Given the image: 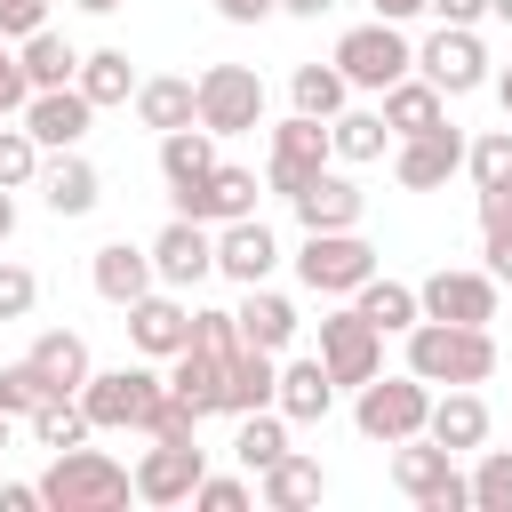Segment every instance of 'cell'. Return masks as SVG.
<instances>
[{
  "label": "cell",
  "instance_id": "cell-44",
  "mask_svg": "<svg viewBox=\"0 0 512 512\" xmlns=\"http://www.w3.org/2000/svg\"><path fill=\"white\" fill-rule=\"evenodd\" d=\"M40 400H56V392H48V376H40L32 360H8V368H0V416H16V424H24Z\"/></svg>",
  "mask_w": 512,
  "mask_h": 512
},
{
  "label": "cell",
  "instance_id": "cell-14",
  "mask_svg": "<svg viewBox=\"0 0 512 512\" xmlns=\"http://www.w3.org/2000/svg\"><path fill=\"white\" fill-rule=\"evenodd\" d=\"M152 272H160V288H200V280L216 272V224L168 216V224L152 232Z\"/></svg>",
  "mask_w": 512,
  "mask_h": 512
},
{
  "label": "cell",
  "instance_id": "cell-23",
  "mask_svg": "<svg viewBox=\"0 0 512 512\" xmlns=\"http://www.w3.org/2000/svg\"><path fill=\"white\" fill-rule=\"evenodd\" d=\"M440 448H456V456H480L488 448V432H496V416H488V400H480V384H448V392H432V424H424Z\"/></svg>",
  "mask_w": 512,
  "mask_h": 512
},
{
  "label": "cell",
  "instance_id": "cell-42",
  "mask_svg": "<svg viewBox=\"0 0 512 512\" xmlns=\"http://www.w3.org/2000/svg\"><path fill=\"white\" fill-rule=\"evenodd\" d=\"M480 264L512 280V192H480Z\"/></svg>",
  "mask_w": 512,
  "mask_h": 512
},
{
  "label": "cell",
  "instance_id": "cell-28",
  "mask_svg": "<svg viewBox=\"0 0 512 512\" xmlns=\"http://www.w3.org/2000/svg\"><path fill=\"white\" fill-rule=\"evenodd\" d=\"M232 312H240V336H248V344H264V352H288V344H296V328H304V312H296L280 288H264V280H256V288H240V304H232Z\"/></svg>",
  "mask_w": 512,
  "mask_h": 512
},
{
  "label": "cell",
  "instance_id": "cell-41",
  "mask_svg": "<svg viewBox=\"0 0 512 512\" xmlns=\"http://www.w3.org/2000/svg\"><path fill=\"white\" fill-rule=\"evenodd\" d=\"M40 160H48L40 136H32L24 120H0V184H8V192H32V184H40Z\"/></svg>",
  "mask_w": 512,
  "mask_h": 512
},
{
  "label": "cell",
  "instance_id": "cell-43",
  "mask_svg": "<svg viewBox=\"0 0 512 512\" xmlns=\"http://www.w3.org/2000/svg\"><path fill=\"white\" fill-rule=\"evenodd\" d=\"M472 512H512V448H480V464H472Z\"/></svg>",
  "mask_w": 512,
  "mask_h": 512
},
{
  "label": "cell",
  "instance_id": "cell-19",
  "mask_svg": "<svg viewBox=\"0 0 512 512\" xmlns=\"http://www.w3.org/2000/svg\"><path fill=\"white\" fill-rule=\"evenodd\" d=\"M32 192H40L48 216L72 224V216H88V208L104 200V176H96V160L72 144V152H48V160H40V184H32Z\"/></svg>",
  "mask_w": 512,
  "mask_h": 512
},
{
  "label": "cell",
  "instance_id": "cell-47",
  "mask_svg": "<svg viewBox=\"0 0 512 512\" xmlns=\"http://www.w3.org/2000/svg\"><path fill=\"white\" fill-rule=\"evenodd\" d=\"M192 344H208V352L224 360L232 344H248V336H240V312H224V304H200V312H192Z\"/></svg>",
  "mask_w": 512,
  "mask_h": 512
},
{
  "label": "cell",
  "instance_id": "cell-4",
  "mask_svg": "<svg viewBox=\"0 0 512 512\" xmlns=\"http://www.w3.org/2000/svg\"><path fill=\"white\" fill-rule=\"evenodd\" d=\"M392 488H400L416 512H472V472H464L456 448H440L432 432H416V440L392 448Z\"/></svg>",
  "mask_w": 512,
  "mask_h": 512
},
{
  "label": "cell",
  "instance_id": "cell-3",
  "mask_svg": "<svg viewBox=\"0 0 512 512\" xmlns=\"http://www.w3.org/2000/svg\"><path fill=\"white\" fill-rule=\"evenodd\" d=\"M352 424H360V440H376V448H400V440H416L424 424H432V384L416 376V368H376L360 392H352Z\"/></svg>",
  "mask_w": 512,
  "mask_h": 512
},
{
  "label": "cell",
  "instance_id": "cell-17",
  "mask_svg": "<svg viewBox=\"0 0 512 512\" xmlns=\"http://www.w3.org/2000/svg\"><path fill=\"white\" fill-rule=\"evenodd\" d=\"M128 344H136L144 360H176V352L192 344V304H184V288H144V296L128 304Z\"/></svg>",
  "mask_w": 512,
  "mask_h": 512
},
{
  "label": "cell",
  "instance_id": "cell-55",
  "mask_svg": "<svg viewBox=\"0 0 512 512\" xmlns=\"http://www.w3.org/2000/svg\"><path fill=\"white\" fill-rule=\"evenodd\" d=\"M8 240H16V192L0 184V248H8Z\"/></svg>",
  "mask_w": 512,
  "mask_h": 512
},
{
  "label": "cell",
  "instance_id": "cell-60",
  "mask_svg": "<svg viewBox=\"0 0 512 512\" xmlns=\"http://www.w3.org/2000/svg\"><path fill=\"white\" fill-rule=\"evenodd\" d=\"M0 120H8V112H0Z\"/></svg>",
  "mask_w": 512,
  "mask_h": 512
},
{
  "label": "cell",
  "instance_id": "cell-53",
  "mask_svg": "<svg viewBox=\"0 0 512 512\" xmlns=\"http://www.w3.org/2000/svg\"><path fill=\"white\" fill-rule=\"evenodd\" d=\"M384 24H408V16H432V0H368Z\"/></svg>",
  "mask_w": 512,
  "mask_h": 512
},
{
  "label": "cell",
  "instance_id": "cell-20",
  "mask_svg": "<svg viewBox=\"0 0 512 512\" xmlns=\"http://www.w3.org/2000/svg\"><path fill=\"white\" fill-rule=\"evenodd\" d=\"M288 208H296V224H304V232H352V224H360V208H368V192L344 176V160H328V168H320Z\"/></svg>",
  "mask_w": 512,
  "mask_h": 512
},
{
  "label": "cell",
  "instance_id": "cell-11",
  "mask_svg": "<svg viewBox=\"0 0 512 512\" xmlns=\"http://www.w3.org/2000/svg\"><path fill=\"white\" fill-rule=\"evenodd\" d=\"M320 360H328V376H336L344 392H360V384L384 368V328H376L360 304H336V312L320 320Z\"/></svg>",
  "mask_w": 512,
  "mask_h": 512
},
{
  "label": "cell",
  "instance_id": "cell-50",
  "mask_svg": "<svg viewBox=\"0 0 512 512\" xmlns=\"http://www.w3.org/2000/svg\"><path fill=\"white\" fill-rule=\"evenodd\" d=\"M224 24H264V16H280V0H208Z\"/></svg>",
  "mask_w": 512,
  "mask_h": 512
},
{
  "label": "cell",
  "instance_id": "cell-25",
  "mask_svg": "<svg viewBox=\"0 0 512 512\" xmlns=\"http://www.w3.org/2000/svg\"><path fill=\"white\" fill-rule=\"evenodd\" d=\"M320 496H328V472H320V456H304V448H288L280 464L256 472V504H264V512H312Z\"/></svg>",
  "mask_w": 512,
  "mask_h": 512
},
{
  "label": "cell",
  "instance_id": "cell-9",
  "mask_svg": "<svg viewBox=\"0 0 512 512\" xmlns=\"http://www.w3.org/2000/svg\"><path fill=\"white\" fill-rule=\"evenodd\" d=\"M368 272H376V248L360 240V224L352 232H304V248H296V280L312 296H352Z\"/></svg>",
  "mask_w": 512,
  "mask_h": 512
},
{
  "label": "cell",
  "instance_id": "cell-33",
  "mask_svg": "<svg viewBox=\"0 0 512 512\" xmlns=\"http://www.w3.org/2000/svg\"><path fill=\"white\" fill-rule=\"evenodd\" d=\"M352 304H360V312H368L384 336H408V328L424 320V296H416L408 280H384V272H368V280L352 288Z\"/></svg>",
  "mask_w": 512,
  "mask_h": 512
},
{
  "label": "cell",
  "instance_id": "cell-54",
  "mask_svg": "<svg viewBox=\"0 0 512 512\" xmlns=\"http://www.w3.org/2000/svg\"><path fill=\"white\" fill-rule=\"evenodd\" d=\"M336 0H280V16H296V24H320Z\"/></svg>",
  "mask_w": 512,
  "mask_h": 512
},
{
  "label": "cell",
  "instance_id": "cell-2",
  "mask_svg": "<svg viewBox=\"0 0 512 512\" xmlns=\"http://www.w3.org/2000/svg\"><path fill=\"white\" fill-rule=\"evenodd\" d=\"M408 368L448 392V384H488L496 376V336L488 328H464V320H416L408 328Z\"/></svg>",
  "mask_w": 512,
  "mask_h": 512
},
{
  "label": "cell",
  "instance_id": "cell-6",
  "mask_svg": "<svg viewBox=\"0 0 512 512\" xmlns=\"http://www.w3.org/2000/svg\"><path fill=\"white\" fill-rule=\"evenodd\" d=\"M336 72H344L360 96H384L392 80L416 72V40H408L400 24H384V16H368V24H352V32L336 40Z\"/></svg>",
  "mask_w": 512,
  "mask_h": 512
},
{
  "label": "cell",
  "instance_id": "cell-49",
  "mask_svg": "<svg viewBox=\"0 0 512 512\" xmlns=\"http://www.w3.org/2000/svg\"><path fill=\"white\" fill-rule=\"evenodd\" d=\"M24 104H32V80H24V56H8V48H0V112L16 120Z\"/></svg>",
  "mask_w": 512,
  "mask_h": 512
},
{
  "label": "cell",
  "instance_id": "cell-27",
  "mask_svg": "<svg viewBox=\"0 0 512 512\" xmlns=\"http://www.w3.org/2000/svg\"><path fill=\"white\" fill-rule=\"evenodd\" d=\"M376 112H384V128H392V144L400 136H424V128H448V96L424 80V72H408V80H392L384 96H376Z\"/></svg>",
  "mask_w": 512,
  "mask_h": 512
},
{
  "label": "cell",
  "instance_id": "cell-34",
  "mask_svg": "<svg viewBox=\"0 0 512 512\" xmlns=\"http://www.w3.org/2000/svg\"><path fill=\"white\" fill-rule=\"evenodd\" d=\"M80 88H88V104L96 112H112V104H136V64H128V48H88L80 56Z\"/></svg>",
  "mask_w": 512,
  "mask_h": 512
},
{
  "label": "cell",
  "instance_id": "cell-57",
  "mask_svg": "<svg viewBox=\"0 0 512 512\" xmlns=\"http://www.w3.org/2000/svg\"><path fill=\"white\" fill-rule=\"evenodd\" d=\"M496 104H504V120H512V64L496 72Z\"/></svg>",
  "mask_w": 512,
  "mask_h": 512
},
{
  "label": "cell",
  "instance_id": "cell-36",
  "mask_svg": "<svg viewBox=\"0 0 512 512\" xmlns=\"http://www.w3.org/2000/svg\"><path fill=\"white\" fill-rule=\"evenodd\" d=\"M232 456H240L248 480H256L264 464H280V456H288V416H280V408H248L240 432H232Z\"/></svg>",
  "mask_w": 512,
  "mask_h": 512
},
{
  "label": "cell",
  "instance_id": "cell-5",
  "mask_svg": "<svg viewBox=\"0 0 512 512\" xmlns=\"http://www.w3.org/2000/svg\"><path fill=\"white\" fill-rule=\"evenodd\" d=\"M168 400V376L160 368H96L88 384H80V408H88V424L96 432H152V408Z\"/></svg>",
  "mask_w": 512,
  "mask_h": 512
},
{
  "label": "cell",
  "instance_id": "cell-8",
  "mask_svg": "<svg viewBox=\"0 0 512 512\" xmlns=\"http://www.w3.org/2000/svg\"><path fill=\"white\" fill-rule=\"evenodd\" d=\"M336 160V144H328V120H312V112H288L280 128H272V160H264V192H280V200H296L320 168Z\"/></svg>",
  "mask_w": 512,
  "mask_h": 512
},
{
  "label": "cell",
  "instance_id": "cell-39",
  "mask_svg": "<svg viewBox=\"0 0 512 512\" xmlns=\"http://www.w3.org/2000/svg\"><path fill=\"white\" fill-rule=\"evenodd\" d=\"M24 424H32V440H40L48 456H56V448H80V440L96 432V424H88V408H80V392H56V400H40Z\"/></svg>",
  "mask_w": 512,
  "mask_h": 512
},
{
  "label": "cell",
  "instance_id": "cell-31",
  "mask_svg": "<svg viewBox=\"0 0 512 512\" xmlns=\"http://www.w3.org/2000/svg\"><path fill=\"white\" fill-rule=\"evenodd\" d=\"M168 392H176L184 408H200V416H224V360H216L208 344H184V352L168 360Z\"/></svg>",
  "mask_w": 512,
  "mask_h": 512
},
{
  "label": "cell",
  "instance_id": "cell-21",
  "mask_svg": "<svg viewBox=\"0 0 512 512\" xmlns=\"http://www.w3.org/2000/svg\"><path fill=\"white\" fill-rule=\"evenodd\" d=\"M272 264H280V240H272L264 216H232V224H216V272H224L232 288L272 280Z\"/></svg>",
  "mask_w": 512,
  "mask_h": 512
},
{
  "label": "cell",
  "instance_id": "cell-59",
  "mask_svg": "<svg viewBox=\"0 0 512 512\" xmlns=\"http://www.w3.org/2000/svg\"><path fill=\"white\" fill-rule=\"evenodd\" d=\"M8 424H16V416H0V448H8Z\"/></svg>",
  "mask_w": 512,
  "mask_h": 512
},
{
  "label": "cell",
  "instance_id": "cell-32",
  "mask_svg": "<svg viewBox=\"0 0 512 512\" xmlns=\"http://www.w3.org/2000/svg\"><path fill=\"white\" fill-rule=\"evenodd\" d=\"M328 144H336V160H344V168H368V160H384V152H392V128H384V112H376V104H344V112L328 120Z\"/></svg>",
  "mask_w": 512,
  "mask_h": 512
},
{
  "label": "cell",
  "instance_id": "cell-16",
  "mask_svg": "<svg viewBox=\"0 0 512 512\" xmlns=\"http://www.w3.org/2000/svg\"><path fill=\"white\" fill-rule=\"evenodd\" d=\"M176 216H200V224H232V216H256V168H232L216 160L200 184H168Z\"/></svg>",
  "mask_w": 512,
  "mask_h": 512
},
{
  "label": "cell",
  "instance_id": "cell-24",
  "mask_svg": "<svg viewBox=\"0 0 512 512\" xmlns=\"http://www.w3.org/2000/svg\"><path fill=\"white\" fill-rule=\"evenodd\" d=\"M88 288L104 296V304H136L144 288H160V272H152V248H136V240H104L96 256H88Z\"/></svg>",
  "mask_w": 512,
  "mask_h": 512
},
{
  "label": "cell",
  "instance_id": "cell-29",
  "mask_svg": "<svg viewBox=\"0 0 512 512\" xmlns=\"http://www.w3.org/2000/svg\"><path fill=\"white\" fill-rule=\"evenodd\" d=\"M136 120H144L152 136L192 128V120H200V80H184V72H152V80L136 88Z\"/></svg>",
  "mask_w": 512,
  "mask_h": 512
},
{
  "label": "cell",
  "instance_id": "cell-22",
  "mask_svg": "<svg viewBox=\"0 0 512 512\" xmlns=\"http://www.w3.org/2000/svg\"><path fill=\"white\" fill-rule=\"evenodd\" d=\"M336 376H328V360L312 352V360H296V352H280V392H272V408L288 416V424H328V408H336Z\"/></svg>",
  "mask_w": 512,
  "mask_h": 512
},
{
  "label": "cell",
  "instance_id": "cell-37",
  "mask_svg": "<svg viewBox=\"0 0 512 512\" xmlns=\"http://www.w3.org/2000/svg\"><path fill=\"white\" fill-rule=\"evenodd\" d=\"M208 168H216V128L192 120V128H168V136H160V176H168V184H200Z\"/></svg>",
  "mask_w": 512,
  "mask_h": 512
},
{
  "label": "cell",
  "instance_id": "cell-10",
  "mask_svg": "<svg viewBox=\"0 0 512 512\" xmlns=\"http://www.w3.org/2000/svg\"><path fill=\"white\" fill-rule=\"evenodd\" d=\"M416 296H424V320H464V328H488L496 320V296H504V280L480 264H440V272H424L416 280Z\"/></svg>",
  "mask_w": 512,
  "mask_h": 512
},
{
  "label": "cell",
  "instance_id": "cell-46",
  "mask_svg": "<svg viewBox=\"0 0 512 512\" xmlns=\"http://www.w3.org/2000/svg\"><path fill=\"white\" fill-rule=\"evenodd\" d=\"M32 304H40V272L16 264V256H0V320H24Z\"/></svg>",
  "mask_w": 512,
  "mask_h": 512
},
{
  "label": "cell",
  "instance_id": "cell-52",
  "mask_svg": "<svg viewBox=\"0 0 512 512\" xmlns=\"http://www.w3.org/2000/svg\"><path fill=\"white\" fill-rule=\"evenodd\" d=\"M432 16H440V24H480L488 0H432Z\"/></svg>",
  "mask_w": 512,
  "mask_h": 512
},
{
  "label": "cell",
  "instance_id": "cell-15",
  "mask_svg": "<svg viewBox=\"0 0 512 512\" xmlns=\"http://www.w3.org/2000/svg\"><path fill=\"white\" fill-rule=\"evenodd\" d=\"M16 120L40 136V152H72V144H88L96 104H88V88H80V80H64V88H32V104H24Z\"/></svg>",
  "mask_w": 512,
  "mask_h": 512
},
{
  "label": "cell",
  "instance_id": "cell-30",
  "mask_svg": "<svg viewBox=\"0 0 512 512\" xmlns=\"http://www.w3.org/2000/svg\"><path fill=\"white\" fill-rule=\"evenodd\" d=\"M24 360L48 376V392H80V384L96 376V360H88V336H80V328H40Z\"/></svg>",
  "mask_w": 512,
  "mask_h": 512
},
{
  "label": "cell",
  "instance_id": "cell-35",
  "mask_svg": "<svg viewBox=\"0 0 512 512\" xmlns=\"http://www.w3.org/2000/svg\"><path fill=\"white\" fill-rule=\"evenodd\" d=\"M288 104L312 112V120H336V112L352 104V80L336 72V56H328V64H296V72H288Z\"/></svg>",
  "mask_w": 512,
  "mask_h": 512
},
{
  "label": "cell",
  "instance_id": "cell-12",
  "mask_svg": "<svg viewBox=\"0 0 512 512\" xmlns=\"http://www.w3.org/2000/svg\"><path fill=\"white\" fill-rule=\"evenodd\" d=\"M200 128H216V136L264 128V80H256V64H208L200 72Z\"/></svg>",
  "mask_w": 512,
  "mask_h": 512
},
{
  "label": "cell",
  "instance_id": "cell-48",
  "mask_svg": "<svg viewBox=\"0 0 512 512\" xmlns=\"http://www.w3.org/2000/svg\"><path fill=\"white\" fill-rule=\"evenodd\" d=\"M48 24V0H0V40H32Z\"/></svg>",
  "mask_w": 512,
  "mask_h": 512
},
{
  "label": "cell",
  "instance_id": "cell-40",
  "mask_svg": "<svg viewBox=\"0 0 512 512\" xmlns=\"http://www.w3.org/2000/svg\"><path fill=\"white\" fill-rule=\"evenodd\" d=\"M464 176H472V192H512V120L464 144Z\"/></svg>",
  "mask_w": 512,
  "mask_h": 512
},
{
  "label": "cell",
  "instance_id": "cell-18",
  "mask_svg": "<svg viewBox=\"0 0 512 512\" xmlns=\"http://www.w3.org/2000/svg\"><path fill=\"white\" fill-rule=\"evenodd\" d=\"M456 168H464V136H456V120L392 144V184H400V192H440Z\"/></svg>",
  "mask_w": 512,
  "mask_h": 512
},
{
  "label": "cell",
  "instance_id": "cell-51",
  "mask_svg": "<svg viewBox=\"0 0 512 512\" xmlns=\"http://www.w3.org/2000/svg\"><path fill=\"white\" fill-rule=\"evenodd\" d=\"M40 504V480H0V512H32Z\"/></svg>",
  "mask_w": 512,
  "mask_h": 512
},
{
  "label": "cell",
  "instance_id": "cell-1",
  "mask_svg": "<svg viewBox=\"0 0 512 512\" xmlns=\"http://www.w3.org/2000/svg\"><path fill=\"white\" fill-rule=\"evenodd\" d=\"M136 496V464L104 456V448H56L48 472H40V504L48 512H120Z\"/></svg>",
  "mask_w": 512,
  "mask_h": 512
},
{
  "label": "cell",
  "instance_id": "cell-45",
  "mask_svg": "<svg viewBox=\"0 0 512 512\" xmlns=\"http://www.w3.org/2000/svg\"><path fill=\"white\" fill-rule=\"evenodd\" d=\"M192 504H200V512H248V504H256V480H240V472H200Z\"/></svg>",
  "mask_w": 512,
  "mask_h": 512
},
{
  "label": "cell",
  "instance_id": "cell-13",
  "mask_svg": "<svg viewBox=\"0 0 512 512\" xmlns=\"http://www.w3.org/2000/svg\"><path fill=\"white\" fill-rule=\"evenodd\" d=\"M200 472H208V448L200 440H152L144 456H136V504H192V488H200Z\"/></svg>",
  "mask_w": 512,
  "mask_h": 512
},
{
  "label": "cell",
  "instance_id": "cell-7",
  "mask_svg": "<svg viewBox=\"0 0 512 512\" xmlns=\"http://www.w3.org/2000/svg\"><path fill=\"white\" fill-rule=\"evenodd\" d=\"M416 72H424L440 96H472V88L496 80V72H488V48H480V24H432V32L416 40Z\"/></svg>",
  "mask_w": 512,
  "mask_h": 512
},
{
  "label": "cell",
  "instance_id": "cell-38",
  "mask_svg": "<svg viewBox=\"0 0 512 512\" xmlns=\"http://www.w3.org/2000/svg\"><path fill=\"white\" fill-rule=\"evenodd\" d=\"M16 56H24V80H32V88H64V80H80V48H72L64 32H48V24H40Z\"/></svg>",
  "mask_w": 512,
  "mask_h": 512
},
{
  "label": "cell",
  "instance_id": "cell-26",
  "mask_svg": "<svg viewBox=\"0 0 512 512\" xmlns=\"http://www.w3.org/2000/svg\"><path fill=\"white\" fill-rule=\"evenodd\" d=\"M272 392H280V352H264V344H232V352H224V416L272 408Z\"/></svg>",
  "mask_w": 512,
  "mask_h": 512
},
{
  "label": "cell",
  "instance_id": "cell-58",
  "mask_svg": "<svg viewBox=\"0 0 512 512\" xmlns=\"http://www.w3.org/2000/svg\"><path fill=\"white\" fill-rule=\"evenodd\" d=\"M488 16H496V24H512V0H488Z\"/></svg>",
  "mask_w": 512,
  "mask_h": 512
},
{
  "label": "cell",
  "instance_id": "cell-56",
  "mask_svg": "<svg viewBox=\"0 0 512 512\" xmlns=\"http://www.w3.org/2000/svg\"><path fill=\"white\" fill-rule=\"evenodd\" d=\"M80 16H112V8H128V0H72Z\"/></svg>",
  "mask_w": 512,
  "mask_h": 512
}]
</instances>
